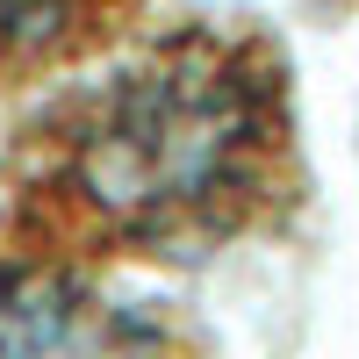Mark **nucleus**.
Instances as JSON below:
<instances>
[{"mask_svg":"<svg viewBox=\"0 0 359 359\" xmlns=\"http://www.w3.org/2000/svg\"><path fill=\"white\" fill-rule=\"evenodd\" d=\"M0 359H216L180 316L115 302L79 273H8L0 266Z\"/></svg>","mask_w":359,"mask_h":359,"instance_id":"f03ea898","label":"nucleus"},{"mask_svg":"<svg viewBox=\"0 0 359 359\" xmlns=\"http://www.w3.org/2000/svg\"><path fill=\"white\" fill-rule=\"evenodd\" d=\"M309 194L294 65L259 22L180 15L115 72L57 86L0 151V266H194L273 237Z\"/></svg>","mask_w":359,"mask_h":359,"instance_id":"f257e3e1","label":"nucleus"},{"mask_svg":"<svg viewBox=\"0 0 359 359\" xmlns=\"http://www.w3.org/2000/svg\"><path fill=\"white\" fill-rule=\"evenodd\" d=\"M151 0H0V94L123 50Z\"/></svg>","mask_w":359,"mask_h":359,"instance_id":"7ed1b4c3","label":"nucleus"}]
</instances>
